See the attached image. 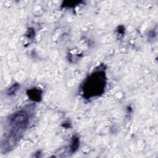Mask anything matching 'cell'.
Returning <instances> with one entry per match:
<instances>
[{
	"instance_id": "cell-1",
	"label": "cell",
	"mask_w": 158,
	"mask_h": 158,
	"mask_svg": "<svg viewBox=\"0 0 158 158\" xmlns=\"http://www.w3.org/2000/svg\"><path fill=\"white\" fill-rule=\"evenodd\" d=\"M28 120V114L24 111H19L10 117L9 124L12 128L23 130L27 124Z\"/></svg>"
},
{
	"instance_id": "cell-2",
	"label": "cell",
	"mask_w": 158,
	"mask_h": 158,
	"mask_svg": "<svg viewBox=\"0 0 158 158\" xmlns=\"http://www.w3.org/2000/svg\"><path fill=\"white\" fill-rule=\"evenodd\" d=\"M78 145V139L77 138H74L73 139V142H72V146H71V149L72 150V151H75L77 149Z\"/></svg>"
}]
</instances>
